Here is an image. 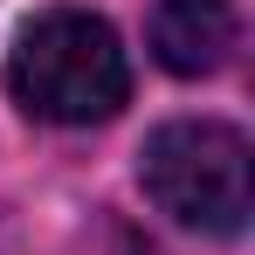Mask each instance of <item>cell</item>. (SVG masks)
<instances>
[{"mask_svg": "<svg viewBox=\"0 0 255 255\" xmlns=\"http://www.w3.org/2000/svg\"><path fill=\"white\" fill-rule=\"evenodd\" d=\"M7 90L21 111H35L48 125H97L125 104L131 69L111 21H97L83 7H55L42 21H28V35L14 42Z\"/></svg>", "mask_w": 255, "mask_h": 255, "instance_id": "obj_1", "label": "cell"}, {"mask_svg": "<svg viewBox=\"0 0 255 255\" xmlns=\"http://www.w3.org/2000/svg\"><path fill=\"white\" fill-rule=\"evenodd\" d=\"M145 193L207 235H235L249 221V138L214 118H179L145 138Z\"/></svg>", "mask_w": 255, "mask_h": 255, "instance_id": "obj_2", "label": "cell"}, {"mask_svg": "<svg viewBox=\"0 0 255 255\" xmlns=\"http://www.w3.org/2000/svg\"><path fill=\"white\" fill-rule=\"evenodd\" d=\"M235 35H242L235 0H159V7H152V48H159V62L179 69V76L221 69L228 48H235Z\"/></svg>", "mask_w": 255, "mask_h": 255, "instance_id": "obj_3", "label": "cell"}]
</instances>
